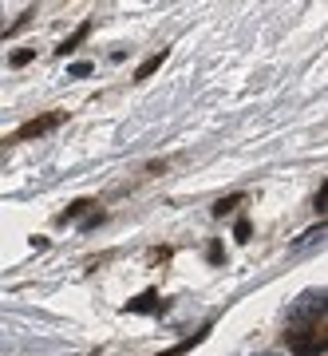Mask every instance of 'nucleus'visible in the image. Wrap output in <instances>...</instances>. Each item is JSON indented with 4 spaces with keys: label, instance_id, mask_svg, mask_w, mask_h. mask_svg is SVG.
Returning <instances> with one entry per match:
<instances>
[{
    "label": "nucleus",
    "instance_id": "f257e3e1",
    "mask_svg": "<svg viewBox=\"0 0 328 356\" xmlns=\"http://www.w3.org/2000/svg\"><path fill=\"white\" fill-rule=\"evenodd\" d=\"M309 301H313V297H309ZM285 341H289V348L297 356H325V344H328L325 341V297L297 313V321H293L289 332H285Z\"/></svg>",
    "mask_w": 328,
    "mask_h": 356
},
{
    "label": "nucleus",
    "instance_id": "f03ea898",
    "mask_svg": "<svg viewBox=\"0 0 328 356\" xmlns=\"http://www.w3.org/2000/svg\"><path fill=\"white\" fill-rule=\"evenodd\" d=\"M63 123V111H48L40 115V119H28L24 127L13 135V143H24V139H40V135H48V131H56Z\"/></svg>",
    "mask_w": 328,
    "mask_h": 356
},
{
    "label": "nucleus",
    "instance_id": "7ed1b4c3",
    "mask_svg": "<svg viewBox=\"0 0 328 356\" xmlns=\"http://www.w3.org/2000/svg\"><path fill=\"white\" fill-rule=\"evenodd\" d=\"M163 60H166V51H154L151 60H147V64H142L139 72H135V79H151L154 72H158V67H163Z\"/></svg>",
    "mask_w": 328,
    "mask_h": 356
},
{
    "label": "nucleus",
    "instance_id": "20e7f679",
    "mask_svg": "<svg viewBox=\"0 0 328 356\" xmlns=\"http://www.w3.org/2000/svg\"><path fill=\"white\" fill-rule=\"evenodd\" d=\"M126 309H131V313H147V309H154V293H142L139 301H131Z\"/></svg>",
    "mask_w": 328,
    "mask_h": 356
},
{
    "label": "nucleus",
    "instance_id": "39448f33",
    "mask_svg": "<svg viewBox=\"0 0 328 356\" xmlns=\"http://www.w3.org/2000/svg\"><path fill=\"white\" fill-rule=\"evenodd\" d=\"M83 36H88V24L79 28V32H76V36H72V40H63V44H60V48H56V51H60V56H67V51L76 48V44H79V40H83Z\"/></svg>",
    "mask_w": 328,
    "mask_h": 356
},
{
    "label": "nucleus",
    "instance_id": "423d86ee",
    "mask_svg": "<svg viewBox=\"0 0 328 356\" xmlns=\"http://www.w3.org/2000/svg\"><path fill=\"white\" fill-rule=\"evenodd\" d=\"M238 202H241L238 194H233V198H222V202L214 206V214H229V210H233V206H238Z\"/></svg>",
    "mask_w": 328,
    "mask_h": 356
},
{
    "label": "nucleus",
    "instance_id": "0eeeda50",
    "mask_svg": "<svg viewBox=\"0 0 328 356\" xmlns=\"http://www.w3.org/2000/svg\"><path fill=\"white\" fill-rule=\"evenodd\" d=\"M28 60H32V51H28V48L24 51H13V67H24Z\"/></svg>",
    "mask_w": 328,
    "mask_h": 356
},
{
    "label": "nucleus",
    "instance_id": "6e6552de",
    "mask_svg": "<svg viewBox=\"0 0 328 356\" xmlns=\"http://www.w3.org/2000/svg\"><path fill=\"white\" fill-rule=\"evenodd\" d=\"M325 202H328V182H320V194H316V210L325 214Z\"/></svg>",
    "mask_w": 328,
    "mask_h": 356
}]
</instances>
